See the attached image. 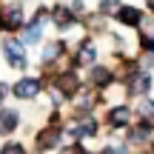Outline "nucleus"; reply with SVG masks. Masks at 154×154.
Listing matches in <instances>:
<instances>
[{"instance_id": "nucleus-3", "label": "nucleus", "mask_w": 154, "mask_h": 154, "mask_svg": "<svg viewBox=\"0 0 154 154\" xmlns=\"http://www.w3.org/2000/svg\"><path fill=\"white\" fill-rule=\"evenodd\" d=\"M11 94L20 100H34L40 94V80L37 77H20V80L11 86Z\"/></svg>"}, {"instance_id": "nucleus-22", "label": "nucleus", "mask_w": 154, "mask_h": 154, "mask_svg": "<svg viewBox=\"0 0 154 154\" xmlns=\"http://www.w3.org/2000/svg\"><path fill=\"white\" fill-rule=\"evenodd\" d=\"M151 154H154V151H151Z\"/></svg>"}, {"instance_id": "nucleus-2", "label": "nucleus", "mask_w": 154, "mask_h": 154, "mask_svg": "<svg viewBox=\"0 0 154 154\" xmlns=\"http://www.w3.org/2000/svg\"><path fill=\"white\" fill-rule=\"evenodd\" d=\"M3 57L11 69H23L26 66V51H23V43L20 40H6L3 43Z\"/></svg>"}, {"instance_id": "nucleus-12", "label": "nucleus", "mask_w": 154, "mask_h": 154, "mask_svg": "<svg viewBox=\"0 0 154 154\" xmlns=\"http://www.w3.org/2000/svg\"><path fill=\"white\" fill-rule=\"evenodd\" d=\"M114 83V74H111V69H100V66H94L91 69V86L94 88H106V86H111Z\"/></svg>"}, {"instance_id": "nucleus-19", "label": "nucleus", "mask_w": 154, "mask_h": 154, "mask_svg": "<svg viewBox=\"0 0 154 154\" xmlns=\"http://www.w3.org/2000/svg\"><path fill=\"white\" fill-rule=\"evenodd\" d=\"M0 154H26V149H23L20 143H6V146H3V151H0Z\"/></svg>"}, {"instance_id": "nucleus-7", "label": "nucleus", "mask_w": 154, "mask_h": 154, "mask_svg": "<svg viewBox=\"0 0 154 154\" xmlns=\"http://www.w3.org/2000/svg\"><path fill=\"white\" fill-rule=\"evenodd\" d=\"M43 20H46V11H37V17H34L32 23L26 26V32H23V43H40V37H43Z\"/></svg>"}, {"instance_id": "nucleus-17", "label": "nucleus", "mask_w": 154, "mask_h": 154, "mask_svg": "<svg viewBox=\"0 0 154 154\" xmlns=\"http://www.w3.org/2000/svg\"><path fill=\"white\" fill-rule=\"evenodd\" d=\"M123 6H120V0H103L100 3V14H117Z\"/></svg>"}, {"instance_id": "nucleus-13", "label": "nucleus", "mask_w": 154, "mask_h": 154, "mask_svg": "<svg viewBox=\"0 0 154 154\" xmlns=\"http://www.w3.org/2000/svg\"><path fill=\"white\" fill-rule=\"evenodd\" d=\"M117 20L126 23V26H140V23H143V11L134 9V6H123V9L117 11Z\"/></svg>"}, {"instance_id": "nucleus-21", "label": "nucleus", "mask_w": 154, "mask_h": 154, "mask_svg": "<svg viewBox=\"0 0 154 154\" xmlns=\"http://www.w3.org/2000/svg\"><path fill=\"white\" fill-rule=\"evenodd\" d=\"M149 9H151V11H154V0H149Z\"/></svg>"}, {"instance_id": "nucleus-11", "label": "nucleus", "mask_w": 154, "mask_h": 154, "mask_svg": "<svg viewBox=\"0 0 154 154\" xmlns=\"http://www.w3.org/2000/svg\"><path fill=\"white\" fill-rule=\"evenodd\" d=\"M74 23H77V14L72 9H66V6H57L54 9V26L57 29H72Z\"/></svg>"}, {"instance_id": "nucleus-1", "label": "nucleus", "mask_w": 154, "mask_h": 154, "mask_svg": "<svg viewBox=\"0 0 154 154\" xmlns=\"http://www.w3.org/2000/svg\"><path fill=\"white\" fill-rule=\"evenodd\" d=\"M23 26V6L20 3H6L0 6V29L6 32H14Z\"/></svg>"}, {"instance_id": "nucleus-6", "label": "nucleus", "mask_w": 154, "mask_h": 154, "mask_svg": "<svg viewBox=\"0 0 154 154\" xmlns=\"http://www.w3.org/2000/svg\"><path fill=\"white\" fill-rule=\"evenodd\" d=\"M97 131V120H94V117H83V120H77L74 126H72V140L74 143H80L83 137H91V134Z\"/></svg>"}, {"instance_id": "nucleus-5", "label": "nucleus", "mask_w": 154, "mask_h": 154, "mask_svg": "<svg viewBox=\"0 0 154 154\" xmlns=\"http://www.w3.org/2000/svg\"><path fill=\"white\" fill-rule=\"evenodd\" d=\"M60 146V126H46L43 131H37V149L40 151H51Z\"/></svg>"}, {"instance_id": "nucleus-15", "label": "nucleus", "mask_w": 154, "mask_h": 154, "mask_svg": "<svg viewBox=\"0 0 154 154\" xmlns=\"http://www.w3.org/2000/svg\"><path fill=\"white\" fill-rule=\"evenodd\" d=\"M63 49H66V46H63L60 40H57V43H49V46H46V51H43V57H40V63H43V66H51V63L63 54Z\"/></svg>"}, {"instance_id": "nucleus-9", "label": "nucleus", "mask_w": 154, "mask_h": 154, "mask_svg": "<svg viewBox=\"0 0 154 154\" xmlns=\"http://www.w3.org/2000/svg\"><path fill=\"white\" fill-rule=\"evenodd\" d=\"M128 117H131V111H128L126 106H114V109H109L106 120H109L111 128H126L128 126Z\"/></svg>"}, {"instance_id": "nucleus-10", "label": "nucleus", "mask_w": 154, "mask_h": 154, "mask_svg": "<svg viewBox=\"0 0 154 154\" xmlns=\"http://www.w3.org/2000/svg\"><path fill=\"white\" fill-rule=\"evenodd\" d=\"M17 123H20V111H14V109H0V134L14 131Z\"/></svg>"}, {"instance_id": "nucleus-4", "label": "nucleus", "mask_w": 154, "mask_h": 154, "mask_svg": "<svg viewBox=\"0 0 154 154\" xmlns=\"http://www.w3.org/2000/svg\"><path fill=\"white\" fill-rule=\"evenodd\" d=\"M54 88H57L60 97H74V94L80 91V77H77L74 72H63V74H57Z\"/></svg>"}, {"instance_id": "nucleus-16", "label": "nucleus", "mask_w": 154, "mask_h": 154, "mask_svg": "<svg viewBox=\"0 0 154 154\" xmlns=\"http://www.w3.org/2000/svg\"><path fill=\"white\" fill-rule=\"evenodd\" d=\"M140 117H143V120H154V100H149V97H143L140 100Z\"/></svg>"}, {"instance_id": "nucleus-18", "label": "nucleus", "mask_w": 154, "mask_h": 154, "mask_svg": "<svg viewBox=\"0 0 154 154\" xmlns=\"http://www.w3.org/2000/svg\"><path fill=\"white\" fill-rule=\"evenodd\" d=\"M100 154H128V149H126V143H109Z\"/></svg>"}, {"instance_id": "nucleus-8", "label": "nucleus", "mask_w": 154, "mask_h": 154, "mask_svg": "<svg viewBox=\"0 0 154 154\" xmlns=\"http://www.w3.org/2000/svg\"><path fill=\"white\" fill-rule=\"evenodd\" d=\"M151 123L149 120H140L137 126L131 128V131H128V143H134V146H146L149 143V137H151Z\"/></svg>"}, {"instance_id": "nucleus-20", "label": "nucleus", "mask_w": 154, "mask_h": 154, "mask_svg": "<svg viewBox=\"0 0 154 154\" xmlns=\"http://www.w3.org/2000/svg\"><path fill=\"white\" fill-rule=\"evenodd\" d=\"M9 91H11V88L6 86V83H0V103H3V100H6V94H9Z\"/></svg>"}, {"instance_id": "nucleus-14", "label": "nucleus", "mask_w": 154, "mask_h": 154, "mask_svg": "<svg viewBox=\"0 0 154 154\" xmlns=\"http://www.w3.org/2000/svg\"><path fill=\"white\" fill-rule=\"evenodd\" d=\"M94 57H97V49H94V43L91 40H86V43H80L77 46V54H74V63H94Z\"/></svg>"}]
</instances>
